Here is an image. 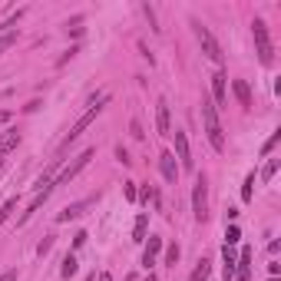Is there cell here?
Returning <instances> with one entry per match:
<instances>
[{
    "instance_id": "10",
    "label": "cell",
    "mask_w": 281,
    "mask_h": 281,
    "mask_svg": "<svg viewBox=\"0 0 281 281\" xmlns=\"http://www.w3.org/2000/svg\"><path fill=\"white\" fill-rule=\"evenodd\" d=\"M159 169H162V179H165V182H175V179H179V165H175V156L169 149L159 152Z\"/></svg>"
},
{
    "instance_id": "34",
    "label": "cell",
    "mask_w": 281,
    "mask_h": 281,
    "mask_svg": "<svg viewBox=\"0 0 281 281\" xmlns=\"http://www.w3.org/2000/svg\"><path fill=\"white\" fill-rule=\"evenodd\" d=\"M0 281H17V268H10V271H3V275H0Z\"/></svg>"
},
{
    "instance_id": "22",
    "label": "cell",
    "mask_w": 281,
    "mask_h": 281,
    "mask_svg": "<svg viewBox=\"0 0 281 281\" xmlns=\"http://www.w3.org/2000/svg\"><path fill=\"white\" fill-rule=\"evenodd\" d=\"M156 195H159V192H156L152 185H142V192H136V199H139L142 205H149V202H156Z\"/></svg>"
},
{
    "instance_id": "23",
    "label": "cell",
    "mask_w": 281,
    "mask_h": 281,
    "mask_svg": "<svg viewBox=\"0 0 281 281\" xmlns=\"http://www.w3.org/2000/svg\"><path fill=\"white\" fill-rule=\"evenodd\" d=\"M60 275H63V278H73V275H76V258H73V255H66V258H63Z\"/></svg>"
},
{
    "instance_id": "16",
    "label": "cell",
    "mask_w": 281,
    "mask_h": 281,
    "mask_svg": "<svg viewBox=\"0 0 281 281\" xmlns=\"http://www.w3.org/2000/svg\"><path fill=\"white\" fill-rule=\"evenodd\" d=\"M146 228H149V212H139L136 228H132V241H146Z\"/></svg>"
},
{
    "instance_id": "7",
    "label": "cell",
    "mask_w": 281,
    "mask_h": 281,
    "mask_svg": "<svg viewBox=\"0 0 281 281\" xmlns=\"http://www.w3.org/2000/svg\"><path fill=\"white\" fill-rule=\"evenodd\" d=\"M175 152L172 156H179V169H185V172H192L195 169V159H192V149H189V139H185L182 129H175Z\"/></svg>"
},
{
    "instance_id": "27",
    "label": "cell",
    "mask_w": 281,
    "mask_h": 281,
    "mask_svg": "<svg viewBox=\"0 0 281 281\" xmlns=\"http://www.w3.org/2000/svg\"><path fill=\"white\" fill-rule=\"evenodd\" d=\"M13 43H17V33H3V37H0V53H3V50H7V46H13Z\"/></svg>"
},
{
    "instance_id": "33",
    "label": "cell",
    "mask_w": 281,
    "mask_h": 281,
    "mask_svg": "<svg viewBox=\"0 0 281 281\" xmlns=\"http://www.w3.org/2000/svg\"><path fill=\"white\" fill-rule=\"evenodd\" d=\"M126 199H129V202H136V182H126Z\"/></svg>"
},
{
    "instance_id": "39",
    "label": "cell",
    "mask_w": 281,
    "mask_h": 281,
    "mask_svg": "<svg viewBox=\"0 0 281 281\" xmlns=\"http://www.w3.org/2000/svg\"><path fill=\"white\" fill-rule=\"evenodd\" d=\"M146 281H156V278H152V275H149V278H146Z\"/></svg>"
},
{
    "instance_id": "20",
    "label": "cell",
    "mask_w": 281,
    "mask_h": 281,
    "mask_svg": "<svg viewBox=\"0 0 281 281\" xmlns=\"http://www.w3.org/2000/svg\"><path fill=\"white\" fill-rule=\"evenodd\" d=\"M278 165H281V159H268V165L261 169V182H271L275 172H278Z\"/></svg>"
},
{
    "instance_id": "38",
    "label": "cell",
    "mask_w": 281,
    "mask_h": 281,
    "mask_svg": "<svg viewBox=\"0 0 281 281\" xmlns=\"http://www.w3.org/2000/svg\"><path fill=\"white\" fill-rule=\"evenodd\" d=\"M3 139H7V132H0V146H3Z\"/></svg>"
},
{
    "instance_id": "35",
    "label": "cell",
    "mask_w": 281,
    "mask_h": 281,
    "mask_svg": "<svg viewBox=\"0 0 281 281\" xmlns=\"http://www.w3.org/2000/svg\"><path fill=\"white\" fill-rule=\"evenodd\" d=\"M10 119H13L10 109H0V126H3V122H10Z\"/></svg>"
},
{
    "instance_id": "26",
    "label": "cell",
    "mask_w": 281,
    "mask_h": 281,
    "mask_svg": "<svg viewBox=\"0 0 281 281\" xmlns=\"http://www.w3.org/2000/svg\"><path fill=\"white\" fill-rule=\"evenodd\" d=\"M175 261H179V245H169V248H165V265L175 268Z\"/></svg>"
},
{
    "instance_id": "28",
    "label": "cell",
    "mask_w": 281,
    "mask_h": 281,
    "mask_svg": "<svg viewBox=\"0 0 281 281\" xmlns=\"http://www.w3.org/2000/svg\"><path fill=\"white\" fill-rule=\"evenodd\" d=\"M129 136H132V139H142V136H146L142 126H139V119H129Z\"/></svg>"
},
{
    "instance_id": "37",
    "label": "cell",
    "mask_w": 281,
    "mask_h": 281,
    "mask_svg": "<svg viewBox=\"0 0 281 281\" xmlns=\"http://www.w3.org/2000/svg\"><path fill=\"white\" fill-rule=\"evenodd\" d=\"M99 281H113V275H109V271H103V275H99Z\"/></svg>"
},
{
    "instance_id": "9",
    "label": "cell",
    "mask_w": 281,
    "mask_h": 281,
    "mask_svg": "<svg viewBox=\"0 0 281 281\" xmlns=\"http://www.w3.org/2000/svg\"><path fill=\"white\" fill-rule=\"evenodd\" d=\"M225 80H228V76H225V70H215V73H212V96H208V99H212V106H225Z\"/></svg>"
},
{
    "instance_id": "29",
    "label": "cell",
    "mask_w": 281,
    "mask_h": 281,
    "mask_svg": "<svg viewBox=\"0 0 281 281\" xmlns=\"http://www.w3.org/2000/svg\"><path fill=\"white\" fill-rule=\"evenodd\" d=\"M53 248V235H46L43 241H40V245H37V255H46V251Z\"/></svg>"
},
{
    "instance_id": "21",
    "label": "cell",
    "mask_w": 281,
    "mask_h": 281,
    "mask_svg": "<svg viewBox=\"0 0 281 281\" xmlns=\"http://www.w3.org/2000/svg\"><path fill=\"white\" fill-rule=\"evenodd\" d=\"M281 142V129H275L268 136V142H265V146H261V156H271V152H275V146H278Z\"/></svg>"
},
{
    "instance_id": "31",
    "label": "cell",
    "mask_w": 281,
    "mask_h": 281,
    "mask_svg": "<svg viewBox=\"0 0 281 281\" xmlns=\"http://www.w3.org/2000/svg\"><path fill=\"white\" fill-rule=\"evenodd\" d=\"M76 53H80V46H70V50H66V53H63V56H60V60H56V66H63V63H66V60H73V56H76Z\"/></svg>"
},
{
    "instance_id": "14",
    "label": "cell",
    "mask_w": 281,
    "mask_h": 281,
    "mask_svg": "<svg viewBox=\"0 0 281 281\" xmlns=\"http://www.w3.org/2000/svg\"><path fill=\"white\" fill-rule=\"evenodd\" d=\"M232 89H235V96H238V103H241V109H251V89H248V83H245V80H235Z\"/></svg>"
},
{
    "instance_id": "1",
    "label": "cell",
    "mask_w": 281,
    "mask_h": 281,
    "mask_svg": "<svg viewBox=\"0 0 281 281\" xmlns=\"http://www.w3.org/2000/svg\"><path fill=\"white\" fill-rule=\"evenodd\" d=\"M202 126H205V136H208V146L215 152L225 149V132H222V122H218V109L212 106V99L202 93Z\"/></svg>"
},
{
    "instance_id": "3",
    "label": "cell",
    "mask_w": 281,
    "mask_h": 281,
    "mask_svg": "<svg viewBox=\"0 0 281 281\" xmlns=\"http://www.w3.org/2000/svg\"><path fill=\"white\" fill-rule=\"evenodd\" d=\"M251 37H255V53H258V63L261 66H271L275 63V46H271V37H268V23L255 17L251 23Z\"/></svg>"
},
{
    "instance_id": "25",
    "label": "cell",
    "mask_w": 281,
    "mask_h": 281,
    "mask_svg": "<svg viewBox=\"0 0 281 281\" xmlns=\"http://www.w3.org/2000/svg\"><path fill=\"white\" fill-rule=\"evenodd\" d=\"M13 208H17V199H10V202H3V208H0V225L7 222V218L13 215Z\"/></svg>"
},
{
    "instance_id": "2",
    "label": "cell",
    "mask_w": 281,
    "mask_h": 281,
    "mask_svg": "<svg viewBox=\"0 0 281 281\" xmlns=\"http://www.w3.org/2000/svg\"><path fill=\"white\" fill-rule=\"evenodd\" d=\"M106 103H109V93H99V96L93 99V103H89V109H86V113H83V116H80V119L73 122V126H70V132H66L63 146H70V142H76V139H80V136H83V132H86L89 126H93V122H96V116H99V113L106 109Z\"/></svg>"
},
{
    "instance_id": "11",
    "label": "cell",
    "mask_w": 281,
    "mask_h": 281,
    "mask_svg": "<svg viewBox=\"0 0 281 281\" xmlns=\"http://www.w3.org/2000/svg\"><path fill=\"white\" fill-rule=\"evenodd\" d=\"M248 278H251V248L245 245L238 251V261H235V281H248Z\"/></svg>"
},
{
    "instance_id": "17",
    "label": "cell",
    "mask_w": 281,
    "mask_h": 281,
    "mask_svg": "<svg viewBox=\"0 0 281 281\" xmlns=\"http://www.w3.org/2000/svg\"><path fill=\"white\" fill-rule=\"evenodd\" d=\"M208 271H212L208 258H199V265H195V271H192V278L189 281H208Z\"/></svg>"
},
{
    "instance_id": "32",
    "label": "cell",
    "mask_w": 281,
    "mask_h": 281,
    "mask_svg": "<svg viewBox=\"0 0 281 281\" xmlns=\"http://www.w3.org/2000/svg\"><path fill=\"white\" fill-rule=\"evenodd\" d=\"M86 232H76V235H73V248H83V245H86Z\"/></svg>"
},
{
    "instance_id": "6",
    "label": "cell",
    "mask_w": 281,
    "mask_h": 281,
    "mask_svg": "<svg viewBox=\"0 0 281 281\" xmlns=\"http://www.w3.org/2000/svg\"><path fill=\"white\" fill-rule=\"evenodd\" d=\"M93 156H96V149H83V152H80V156L73 159V162H70L63 172H60V179H53V189H56V185H66L70 179H73V175H80V172H83V169L89 165V159H93Z\"/></svg>"
},
{
    "instance_id": "13",
    "label": "cell",
    "mask_w": 281,
    "mask_h": 281,
    "mask_svg": "<svg viewBox=\"0 0 281 281\" xmlns=\"http://www.w3.org/2000/svg\"><path fill=\"white\" fill-rule=\"evenodd\" d=\"M222 261H225V265H222V271H225V281H235V261H238V255L232 248H222Z\"/></svg>"
},
{
    "instance_id": "5",
    "label": "cell",
    "mask_w": 281,
    "mask_h": 281,
    "mask_svg": "<svg viewBox=\"0 0 281 281\" xmlns=\"http://www.w3.org/2000/svg\"><path fill=\"white\" fill-rule=\"evenodd\" d=\"M192 212H195V222H205L208 218V182L205 175H199L192 185Z\"/></svg>"
},
{
    "instance_id": "8",
    "label": "cell",
    "mask_w": 281,
    "mask_h": 281,
    "mask_svg": "<svg viewBox=\"0 0 281 281\" xmlns=\"http://www.w3.org/2000/svg\"><path fill=\"white\" fill-rule=\"evenodd\" d=\"M156 132L159 136H172V119H169V103L165 99L156 103Z\"/></svg>"
},
{
    "instance_id": "18",
    "label": "cell",
    "mask_w": 281,
    "mask_h": 281,
    "mask_svg": "<svg viewBox=\"0 0 281 281\" xmlns=\"http://www.w3.org/2000/svg\"><path fill=\"white\" fill-rule=\"evenodd\" d=\"M238 241H241V228H238L235 222H232V225L225 228V245H228V248H235Z\"/></svg>"
},
{
    "instance_id": "15",
    "label": "cell",
    "mask_w": 281,
    "mask_h": 281,
    "mask_svg": "<svg viewBox=\"0 0 281 281\" xmlns=\"http://www.w3.org/2000/svg\"><path fill=\"white\" fill-rule=\"evenodd\" d=\"M89 202H73V205H66L60 215H56V222H70V218H80L83 215V208H86Z\"/></svg>"
},
{
    "instance_id": "12",
    "label": "cell",
    "mask_w": 281,
    "mask_h": 281,
    "mask_svg": "<svg viewBox=\"0 0 281 281\" xmlns=\"http://www.w3.org/2000/svg\"><path fill=\"white\" fill-rule=\"evenodd\" d=\"M162 251V238L159 235H149V241H146V248H142V268H152L156 265V255Z\"/></svg>"
},
{
    "instance_id": "30",
    "label": "cell",
    "mask_w": 281,
    "mask_h": 281,
    "mask_svg": "<svg viewBox=\"0 0 281 281\" xmlns=\"http://www.w3.org/2000/svg\"><path fill=\"white\" fill-rule=\"evenodd\" d=\"M116 159L122 165H132V159H129V152H126V146H116Z\"/></svg>"
},
{
    "instance_id": "4",
    "label": "cell",
    "mask_w": 281,
    "mask_h": 281,
    "mask_svg": "<svg viewBox=\"0 0 281 281\" xmlns=\"http://www.w3.org/2000/svg\"><path fill=\"white\" fill-rule=\"evenodd\" d=\"M192 30H195V40H199V46H202V53H205L212 63H222V60H225V53H222V46H218L215 33L208 30L202 20H195V17H192Z\"/></svg>"
},
{
    "instance_id": "24",
    "label": "cell",
    "mask_w": 281,
    "mask_h": 281,
    "mask_svg": "<svg viewBox=\"0 0 281 281\" xmlns=\"http://www.w3.org/2000/svg\"><path fill=\"white\" fill-rule=\"evenodd\" d=\"M142 13H146V20H149V27H152V30H156V33L162 30V27H159V20H156V10H152L149 3H142Z\"/></svg>"
},
{
    "instance_id": "36",
    "label": "cell",
    "mask_w": 281,
    "mask_h": 281,
    "mask_svg": "<svg viewBox=\"0 0 281 281\" xmlns=\"http://www.w3.org/2000/svg\"><path fill=\"white\" fill-rule=\"evenodd\" d=\"M278 271H281V265H278V261H271V265H268V275H271V278H278Z\"/></svg>"
},
{
    "instance_id": "19",
    "label": "cell",
    "mask_w": 281,
    "mask_h": 281,
    "mask_svg": "<svg viewBox=\"0 0 281 281\" xmlns=\"http://www.w3.org/2000/svg\"><path fill=\"white\" fill-rule=\"evenodd\" d=\"M251 195H255V172L245 175V185H241V202H251Z\"/></svg>"
}]
</instances>
